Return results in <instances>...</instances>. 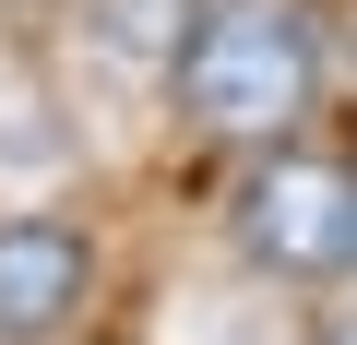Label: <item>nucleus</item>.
Here are the masks:
<instances>
[{
    "mask_svg": "<svg viewBox=\"0 0 357 345\" xmlns=\"http://www.w3.org/2000/svg\"><path fill=\"white\" fill-rule=\"evenodd\" d=\"M178 119L215 131V143H298L310 95H321V48H310V13L298 0H215L178 36Z\"/></svg>",
    "mask_w": 357,
    "mask_h": 345,
    "instance_id": "obj_1",
    "label": "nucleus"
},
{
    "mask_svg": "<svg viewBox=\"0 0 357 345\" xmlns=\"http://www.w3.org/2000/svg\"><path fill=\"white\" fill-rule=\"evenodd\" d=\"M238 250L262 274H298V286L345 274L357 262V167L321 155V143H274L238 179Z\"/></svg>",
    "mask_w": 357,
    "mask_h": 345,
    "instance_id": "obj_2",
    "label": "nucleus"
},
{
    "mask_svg": "<svg viewBox=\"0 0 357 345\" xmlns=\"http://www.w3.org/2000/svg\"><path fill=\"white\" fill-rule=\"evenodd\" d=\"M84 286H96L84 227H60V215H13L0 227V345H48L84 309Z\"/></svg>",
    "mask_w": 357,
    "mask_h": 345,
    "instance_id": "obj_3",
    "label": "nucleus"
},
{
    "mask_svg": "<svg viewBox=\"0 0 357 345\" xmlns=\"http://www.w3.org/2000/svg\"><path fill=\"white\" fill-rule=\"evenodd\" d=\"M310 345H357V298H345V309H321V321H310Z\"/></svg>",
    "mask_w": 357,
    "mask_h": 345,
    "instance_id": "obj_4",
    "label": "nucleus"
}]
</instances>
